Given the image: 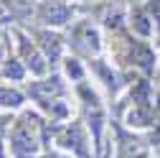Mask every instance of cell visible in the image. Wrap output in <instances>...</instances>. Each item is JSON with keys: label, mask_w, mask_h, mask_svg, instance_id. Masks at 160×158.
<instances>
[{"label": "cell", "mask_w": 160, "mask_h": 158, "mask_svg": "<svg viewBox=\"0 0 160 158\" xmlns=\"http://www.w3.org/2000/svg\"><path fill=\"white\" fill-rule=\"evenodd\" d=\"M13 150L21 158L38 153V120H36V115L26 112L13 125Z\"/></svg>", "instance_id": "cell-1"}, {"label": "cell", "mask_w": 160, "mask_h": 158, "mask_svg": "<svg viewBox=\"0 0 160 158\" xmlns=\"http://www.w3.org/2000/svg\"><path fill=\"white\" fill-rule=\"evenodd\" d=\"M5 128H8V117H0V133H3Z\"/></svg>", "instance_id": "cell-12"}, {"label": "cell", "mask_w": 160, "mask_h": 158, "mask_svg": "<svg viewBox=\"0 0 160 158\" xmlns=\"http://www.w3.org/2000/svg\"><path fill=\"white\" fill-rule=\"evenodd\" d=\"M41 46L46 49L48 59H58V51H61V38L51 36V33H41Z\"/></svg>", "instance_id": "cell-7"}, {"label": "cell", "mask_w": 160, "mask_h": 158, "mask_svg": "<svg viewBox=\"0 0 160 158\" xmlns=\"http://www.w3.org/2000/svg\"><path fill=\"white\" fill-rule=\"evenodd\" d=\"M58 145L66 148V150H74L79 155H87V138H84V130L79 123L69 125L61 135H58Z\"/></svg>", "instance_id": "cell-2"}, {"label": "cell", "mask_w": 160, "mask_h": 158, "mask_svg": "<svg viewBox=\"0 0 160 158\" xmlns=\"http://www.w3.org/2000/svg\"><path fill=\"white\" fill-rule=\"evenodd\" d=\"M0 61H3V46H0Z\"/></svg>", "instance_id": "cell-13"}, {"label": "cell", "mask_w": 160, "mask_h": 158, "mask_svg": "<svg viewBox=\"0 0 160 158\" xmlns=\"http://www.w3.org/2000/svg\"><path fill=\"white\" fill-rule=\"evenodd\" d=\"M0 105H3V107H21L23 105V94L15 92V89L3 87V89H0Z\"/></svg>", "instance_id": "cell-8"}, {"label": "cell", "mask_w": 160, "mask_h": 158, "mask_svg": "<svg viewBox=\"0 0 160 158\" xmlns=\"http://www.w3.org/2000/svg\"><path fill=\"white\" fill-rule=\"evenodd\" d=\"M74 46L79 51H84V54H94L99 49V36L97 31L89 26V23H82L76 31H74Z\"/></svg>", "instance_id": "cell-3"}, {"label": "cell", "mask_w": 160, "mask_h": 158, "mask_svg": "<svg viewBox=\"0 0 160 158\" xmlns=\"http://www.w3.org/2000/svg\"><path fill=\"white\" fill-rule=\"evenodd\" d=\"M66 74L74 76V79H82V66H79L76 59H69V61H66Z\"/></svg>", "instance_id": "cell-9"}, {"label": "cell", "mask_w": 160, "mask_h": 158, "mask_svg": "<svg viewBox=\"0 0 160 158\" xmlns=\"http://www.w3.org/2000/svg\"><path fill=\"white\" fill-rule=\"evenodd\" d=\"M145 21H148L145 15H135V21H132V26H135V28H137L140 33H150V31H152V26H150V23H145Z\"/></svg>", "instance_id": "cell-10"}, {"label": "cell", "mask_w": 160, "mask_h": 158, "mask_svg": "<svg viewBox=\"0 0 160 158\" xmlns=\"http://www.w3.org/2000/svg\"><path fill=\"white\" fill-rule=\"evenodd\" d=\"M148 13L160 21V0H150V3H148Z\"/></svg>", "instance_id": "cell-11"}, {"label": "cell", "mask_w": 160, "mask_h": 158, "mask_svg": "<svg viewBox=\"0 0 160 158\" xmlns=\"http://www.w3.org/2000/svg\"><path fill=\"white\" fill-rule=\"evenodd\" d=\"M41 18H43V23H53V26L66 23L69 21V8L66 5H58V3H51V5H46L41 10Z\"/></svg>", "instance_id": "cell-6"}, {"label": "cell", "mask_w": 160, "mask_h": 158, "mask_svg": "<svg viewBox=\"0 0 160 158\" xmlns=\"http://www.w3.org/2000/svg\"><path fill=\"white\" fill-rule=\"evenodd\" d=\"M31 92H33L41 102H46V97H51V94H61V92H64V84L53 76V79H46V82H36V84L31 87Z\"/></svg>", "instance_id": "cell-5"}, {"label": "cell", "mask_w": 160, "mask_h": 158, "mask_svg": "<svg viewBox=\"0 0 160 158\" xmlns=\"http://www.w3.org/2000/svg\"><path fill=\"white\" fill-rule=\"evenodd\" d=\"M21 51H23V56H26V64L31 66V71H36V74H43V71H46L43 56L38 54V51L28 44V38H23V36H21Z\"/></svg>", "instance_id": "cell-4"}]
</instances>
